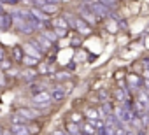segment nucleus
<instances>
[{"label":"nucleus","mask_w":149,"mask_h":135,"mask_svg":"<svg viewBox=\"0 0 149 135\" xmlns=\"http://www.w3.org/2000/svg\"><path fill=\"white\" fill-rule=\"evenodd\" d=\"M49 102H51V97H49V91H46V90L33 95V105L37 109H46L49 105Z\"/></svg>","instance_id":"f257e3e1"},{"label":"nucleus","mask_w":149,"mask_h":135,"mask_svg":"<svg viewBox=\"0 0 149 135\" xmlns=\"http://www.w3.org/2000/svg\"><path fill=\"white\" fill-rule=\"evenodd\" d=\"M79 13H81L83 19H84L86 23H97V16H95V13L91 11V7H90L88 2H83V4L79 6Z\"/></svg>","instance_id":"f03ea898"},{"label":"nucleus","mask_w":149,"mask_h":135,"mask_svg":"<svg viewBox=\"0 0 149 135\" xmlns=\"http://www.w3.org/2000/svg\"><path fill=\"white\" fill-rule=\"evenodd\" d=\"M90 7H91V11L95 13V16H98V18H107V16H109L107 6H104V4H100V2H90Z\"/></svg>","instance_id":"7ed1b4c3"},{"label":"nucleus","mask_w":149,"mask_h":135,"mask_svg":"<svg viewBox=\"0 0 149 135\" xmlns=\"http://www.w3.org/2000/svg\"><path fill=\"white\" fill-rule=\"evenodd\" d=\"M74 28H76L81 35H90V33H91L90 23H86L83 18H76V25H74Z\"/></svg>","instance_id":"20e7f679"},{"label":"nucleus","mask_w":149,"mask_h":135,"mask_svg":"<svg viewBox=\"0 0 149 135\" xmlns=\"http://www.w3.org/2000/svg\"><path fill=\"white\" fill-rule=\"evenodd\" d=\"M18 114L23 116L25 119H35L40 112H39V109H28V107H23V109L18 111Z\"/></svg>","instance_id":"39448f33"},{"label":"nucleus","mask_w":149,"mask_h":135,"mask_svg":"<svg viewBox=\"0 0 149 135\" xmlns=\"http://www.w3.org/2000/svg\"><path fill=\"white\" fill-rule=\"evenodd\" d=\"M11 25H13V14L0 13V28H2V30H9Z\"/></svg>","instance_id":"423d86ee"},{"label":"nucleus","mask_w":149,"mask_h":135,"mask_svg":"<svg viewBox=\"0 0 149 135\" xmlns=\"http://www.w3.org/2000/svg\"><path fill=\"white\" fill-rule=\"evenodd\" d=\"M28 13H30V14H32V16H33L35 19H39V21H49V18H51L49 14H46L44 11H40V9H37V7H33V9H30Z\"/></svg>","instance_id":"0eeeda50"},{"label":"nucleus","mask_w":149,"mask_h":135,"mask_svg":"<svg viewBox=\"0 0 149 135\" xmlns=\"http://www.w3.org/2000/svg\"><path fill=\"white\" fill-rule=\"evenodd\" d=\"M49 97H51V100H53V102H61V100H65L67 93H65L63 90H60V88H53V90H51V93H49Z\"/></svg>","instance_id":"6e6552de"},{"label":"nucleus","mask_w":149,"mask_h":135,"mask_svg":"<svg viewBox=\"0 0 149 135\" xmlns=\"http://www.w3.org/2000/svg\"><path fill=\"white\" fill-rule=\"evenodd\" d=\"M79 128H81V133H84V135H95L97 133V128L93 126V121H90V119H88V123H84Z\"/></svg>","instance_id":"1a4fd4ad"},{"label":"nucleus","mask_w":149,"mask_h":135,"mask_svg":"<svg viewBox=\"0 0 149 135\" xmlns=\"http://www.w3.org/2000/svg\"><path fill=\"white\" fill-rule=\"evenodd\" d=\"M23 51H26V54H28V56H35V58H40V56H42V53H40L39 49H35L30 42L23 46Z\"/></svg>","instance_id":"9d476101"},{"label":"nucleus","mask_w":149,"mask_h":135,"mask_svg":"<svg viewBox=\"0 0 149 135\" xmlns=\"http://www.w3.org/2000/svg\"><path fill=\"white\" fill-rule=\"evenodd\" d=\"M35 42H37V44H39V46H40V47L44 49V53H46V51H47V49L51 47V42H49V40H47V39H46V37H44L42 33H39V35H37Z\"/></svg>","instance_id":"9b49d317"},{"label":"nucleus","mask_w":149,"mask_h":135,"mask_svg":"<svg viewBox=\"0 0 149 135\" xmlns=\"http://www.w3.org/2000/svg\"><path fill=\"white\" fill-rule=\"evenodd\" d=\"M11 133L13 135H28V130L25 125H13L11 126Z\"/></svg>","instance_id":"f8f14e48"},{"label":"nucleus","mask_w":149,"mask_h":135,"mask_svg":"<svg viewBox=\"0 0 149 135\" xmlns=\"http://www.w3.org/2000/svg\"><path fill=\"white\" fill-rule=\"evenodd\" d=\"M11 56H13L16 61H21V60H23V56H25L23 47H21V46H14V47H13V51H11Z\"/></svg>","instance_id":"ddd939ff"},{"label":"nucleus","mask_w":149,"mask_h":135,"mask_svg":"<svg viewBox=\"0 0 149 135\" xmlns=\"http://www.w3.org/2000/svg\"><path fill=\"white\" fill-rule=\"evenodd\" d=\"M40 61V58H35V56H23V60H21V63L23 65H26V67H33V65H37Z\"/></svg>","instance_id":"4468645a"},{"label":"nucleus","mask_w":149,"mask_h":135,"mask_svg":"<svg viewBox=\"0 0 149 135\" xmlns=\"http://www.w3.org/2000/svg\"><path fill=\"white\" fill-rule=\"evenodd\" d=\"M21 77H23V79H26V81H32V79H35V77H37V72L30 67V69H26L25 72H21Z\"/></svg>","instance_id":"2eb2a0df"},{"label":"nucleus","mask_w":149,"mask_h":135,"mask_svg":"<svg viewBox=\"0 0 149 135\" xmlns=\"http://www.w3.org/2000/svg\"><path fill=\"white\" fill-rule=\"evenodd\" d=\"M67 132H68V135H79L81 133V128L76 123H68L67 125Z\"/></svg>","instance_id":"dca6fc26"},{"label":"nucleus","mask_w":149,"mask_h":135,"mask_svg":"<svg viewBox=\"0 0 149 135\" xmlns=\"http://www.w3.org/2000/svg\"><path fill=\"white\" fill-rule=\"evenodd\" d=\"M11 125H26V119L23 116H19L18 112H14L11 116Z\"/></svg>","instance_id":"f3484780"},{"label":"nucleus","mask_w":149,"mask_h":135,"mask_svg":"<svg viewBox=\"0 0 149 135\" xmlns=\"http://www.w3.org/2000/svg\"><path fill=\"white\" fill-rule=\"evenodd\" d=\"M11 67H13V60H11V58L4 56L2 60H0V69H2V70H9Z\"/></svg>","instance_id":"a211bd4d"},{"label":"nucleus","mask_w":149,"mask_h":135,"mask_svg":"<svg viewBox=\"0 0 149 135\" xmlns=\"http://www.w3.org/2000/svg\"><path fill=\"white\" fill-rule=\"evenodd\" d=\"M140 81H142V79H140L139 76H133V74L128 76V83H130V86H133V88H139V86H140Z\"/></svg>","instance_id":"6ab92c4d"},{"label":"nucleus","mask_w":149,"mask_h":135,"mask_svg":"<svg viewBox=\"0 0 149 135\" xmlns=\"http://www.w3.org/2000/svg\"><path fill=\"white\" fill-rule=\"evenodd\" d=\"M40 7H42V11H44L46 14H53V13H56V9H58L54 4H42Z\"/></svg>","instance_id":"aec40b11"},{"label":"nucleus","mask_w":149,"mask_h":135,"mask_svg":"<svg viewBox=\"0 0 149 135\" xmlns=\"http://www.w3.org/2000/svg\"><path fill=\"white\" fill-rule=\"evenodd\" d=\"M53 25H54V28H67V30H68V25H67V21H65L63 18L53 19Z\"/></svg>","instance_id":"412c9836"},{"label":"nucleus","mask_w":149,"mask_h":135,"mask_svg":"<svg viewBox=\"0 0 149 135\" xmlns=\"http://www.w3.org/2000/svg\"><path fill=\"white\" fill-rule=\"evenodd\" d=\"M42 35H44V37H46V39H47V40H49L51 44L58 40V37L54 35V32H53V30H44V32H42Z\"/></svg>","instance_id":"4be33fe9"},{"label":"nucleus","mask_w":149,"mask_h":135,"mask_svg":"<svg viewBox=\"0 0 149 135\" xmlns=\"http://www.w3.org/2000/svg\"><path fill=\"white\" fill-rule=\"evenodd\" d=\"M37 67H39V69H37L39 72H37V74H47V72H49V65H47V63H40V61H39Z\"/></svg>","instance_id":"5701e85b"},{"label":"nucleus","mask_w":149,"mask_h":135,"mask_svg":"<svg viewBox=\"0 0 149 135\" xmlns=\"http://www.w3.org/2000/svg\"><path fill=\"white\" fill-rule=\"evenodd\" d=\"M44 90V84H39V83H32L30 84V91L35 95V93H39V91H42Z\"/></svg>","instance_id":"b1692460"},{"label":"nucleus","mask_w":149,"mask_h":135,"mask_svg":"<svg viewBox=\"0 0 149 135\" xmlns=\"http://www.w3.org/2000/svg\"><path fill=\"white\" fill-rule=\"evenodd\" d=\"M86 118H88L90 121L97 119V118H98V111H97V109H88V111H86Z\"/></svg>","instance_id":"393cba45"},{"label":"nucleus","mask_w":149,"mask_h":135,"mask_svg":"<svg viewBox=\"0 0 149 135\" xmlns=\"http://www.w3.org/2000/svg\"><path fill=\"white\" fill-rule=\"evenodd\" d=\"M53 32H54V35H56L58 39H61V37H65V35H67V32H68V30H67V28H54Z\"/></svg>","instance_id":"a878e982"},{"label":"nucleus","mask_w":149,"mask_h":135,"mask_svg":"<svg viewBox=\"0 0 149 135\" xmlns=\"http://www.w3.org/2000/svg\"><path fill=\"white\" fill-rule=\"evenodd\" d=\"M26 130H28V135H35V133L40 132V126H39V125H32V126H28Z\"/></svg>","instance_id":"bb28decb"},{"label":"nucleus","mask_w":149,"mask_h":135,"mask_svg":"<svg viewBox=\"0 0 149 135\" xmlns=\"http://www.w3.org/2000/svg\"><path fill=\"white\" fill-rule=\"evenodd\" d=\"M63 19L67 21V25H68V26H72V28H74V25H76V19L72 18V14H65V16H63Z\"/></svg>","instance_id":"cd10ccee"},{"label":"nucleus","mask_w":149,"mask_h":135,"mask_svg":"<svg viewBox=\"0 0 149 135\" xmlns=\"http://www.w3.org/2000/svg\"><path fill=\"white\" fill-rule=\"evenodd\" d=\"M81 119H83V116H81V114H77V112H74V114H72V118H70V121H72V123H77V121H81Z\"/></svg>","instance_id":"c85d7f7f"},{"label":"nucleus","mask_w":149,"mask_h":135,"mask_svg":"<svg viewBox=\"0 0 149 135\" xmlns=\"http://www.w3.org/2000/svg\"><path fill=\"white\" fill-rule=\"evenodd\" d=\"M2 4H9V6H14V4H18V0H0Z\"/></svg>","instance_id":"c756f323"},{"label":"nucleus","mask_w":149,"mask_h":135,"mask_svg":"<svg viewBox=\"0 0 149 135\" xmlns=\"http://www.w3.org/2000/svg\"><path fill=\"white\" fill-rule=\"evenodd\" d=\"M51 135H67V133H65V130H54Z\"/></svg>","instance_id":"7c9ffc66"},{"label":"nucleus","mask_w":149,"mask_h":135,"mask_svg":"<svg viewBox=\"0 0 149 135\" xmlns=\"http://www.w3.org/2000/svg\"><path fill=\"white\" fill-rule=\"evenodd\" d=\"M68 74H56V79H67Z\"/></svg>","instance_id":"2f4dec72"},{"label":"nucleus","mask_w":149,"mask_h":135,"mask_svg":"<svg viewBox=\"0 0 149 135\" xmlns=\"http://www.w3.org/2000/svg\"><path fill=\"white\" fill-rule=\"evenodd\" d=\"M125 135H135V132H132L130 128H125Z\"/></svg>","instance_id":"473e14b6"},{"label":"nucleus","mask_w":149,"mask_h":135,"mask_svg":"<svg viewBox=\"0 0 149 135\" xmlns=\"http://www.w3.org/2000/svg\"><path fill=\"white\" fill-rule=\"evenodd\" d=\"M2 135H13L11 130H2Z\"/></svg>","instance_id":"72a5a7b5"},{"label":"nucleus","mask_w":149,"mask_h":135,"mask_svg":"<svg viewBox=\"0 0 149 135\" xmlns=\"http://www.w3.org/2000/svg\"><path fill=\"white\" fill-rule=\"evenodd\" d=\"M4 56H6V53H4V49H2V47H0V60H2Z\"/></svg>","instance_id":"f704fd0d"},{"label":"nucleus","mask_w":149,"mask_h":135,"mask_svg":"<svg viewBox=\"0 0 149 135\" xmlns=\"http://www.w3.org/2000/svg\"><path fill=\"white\" fill-rule=\"evenodd\" d=\"M137 135H146V133H144V128H140V130L137 132Z\"/></svg>","instance_id":"c9c22d12"},{"label":"nucleus","mask_w":149,"mask_h":135,"mask_svg":"<svg viewBox=\"0 0 149 135\" xmlns=\"http://www.w3.org/2000/svg\"><path fill=\"white\" fill-rule=\"evenodd\" d=\"M0 135H2V126H0Z\"/></svg>","instance_id":"e433bc0d"},{"label":"nucleus","mask_w":149,"mask_h":135,"mask_svg":"<svg viewBox=\"0 0 149 135\" xmlns=\"http://www.w3.org/2000/svg\"><path fill=\"white\" fill-rule=\"evenodd\" d=\"M0 13H2V11H0Z\"/></svg>","instance_id":"4c0bfd02"}]
</instances>
